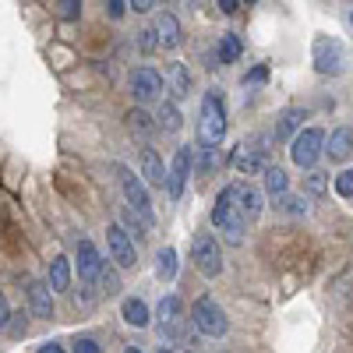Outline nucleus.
Instances as JSON below:
<instances>
[{
    "label": "nucleus",
    "mask_w": 353,
    "mask_h": 353,
    "mask_svg": "<svg viewBox=\"0 0 353 353\" xmlns=\"http://www.w3.org/2000/svg\"><path fill=\"white\" fill-rule=\"evenodd\" d=\"M336 191H339L343 198H353V170H343V173L336 176Z\"/></svg>",
    "instance_id": "28"
},
{
    "label": "nucleus",
    "mask_w": 353,
    "mask_h": 353,
    "mask_svg": "<svg viewBox=\"0 0 353 353\" xmlns=\"http://www.w3.org/2000/svg\"><path fill=\"white\" fill-rule=\"evenodd\" d=\"M188 176H191V149H176L173 166H170V173H166V191H170V198H181V194H184Z\"/></svg>",
    "instance_id": "10"
},
{
    "label": "nucleus",
    "mask_w": 353,
    "mask_h": 353,
    "mask_svg": "<svg viewBox=\"0 0 353 353\" xmlns=\"http://www.w3.org/2000/svg\"><path fill=\"white\" fill-rule=\"evenodd\" d=\"M176 311H181V301H176V297L159 301V329H163V325H173V321H176Z\"/></svg>",
    "instance_id": "26"
},
{
    "label": "nucleus",
    "mask_w": 353,
    "mask_h": 353,
    "mask_svg": "<svg viewBox=\"0 0 353 353\" xmlns=\"http://www.w3.org/2000/svg\"><path fill=\"white\" fill-rule=\"evenodd\" d=\"M78 276L85 283H99V276H103V258L92 241H78Z\"/></svg>",
    "instance_id": "11"
},
{
    "label": "nucleus",
    "mask_w": 353,
    "mask_h": 353,
    "mask_svg": "<svg viewBox=\"0 0 353 353\" xmlns=\"http://www.w3.org/2000/svg\"><path fill=\"white\" fill-rule=\"evenodd\" d=\"M128 124H131L134 131H141V134H149V131L156 128V124H152V117L145 113V110H131V113H128Z\"/></svg>",
    "instance_id": "27"
},
{
    "label": "nucleus",
    "mask_w": 353,
    "mask_h": 353,
    "mask_svg": "<svg viewBox=\"0 0 353 353\" xmlns=\"http://www.w3.org/2000/svg\"><path fill=\"white\" fill-rule=\"evenodd\" d=\"M131 92H134V99L138 103H152V99H163V74L159 71H152V68H138L134 74H131Z\"/></svg>",
    "instance_id": "8"
},
{
    "label": "nucleus",
    "mask_w": 353,
    "mask_h": 353,
    "mask_svg": "<svg viewBox=\"0 0 353 353\" xmlns=\"http://www.w3.org/2000/svg\"><path fill=\"white\" fill-rule=\"evenodd\" d=\"M325 145H329L325 152H329V159H332V163H346V159H350V152H353V131H350V128H336V131H332V138H329Z\"/></svg>",
    "instance_id": "17"
},
{
    "label": "nucleus",
    "mask_w": 353,
    "mask_h": 353,
    "mask_svg": "<svg viewBox=\"0 0 353 353\" xmlns=\"http://www.w3.org/2000/svg\"><path fill=\"white\" fill-rule=\"evenodd\" d=\"M156 276H159L163 283H170V279L176 276V251H173V248H163V251H159V258H156Z\"/></svg>",
    "instance_id": "23"
},
{
    "label": "nucleus",
    "mask_w": 353,
    "mask_h": 353,
    "mask_svg": "<svg viewBox=\"0 0 353 353\" xmlns=\"http://www.w3.org/2000/svg\"><path fill=\"white\" fill-rule=\"evenodd\" d=\"M8 318H11V307H8V297L0 293V329L8 325Z\"/></svg>",
    "instance_id": "34"
},
{
    "label": "nucleus",
    "mask_w": 353,
    "mask_h": 353,
    "mask_svg": "<svg viewBox=\"0 0 353 353\" xmlns=\"http://www.w3.org/2000/svg\"><path fill=\"white\" fill-rule=\"evenodd\" d=\"M141 176L149 181L152 188H166V166H163V159L152 152V149H141Z\"/></svg>",
    "instance_id": "16"
},
{
    "label": "nucleus",
    "mask_w": 353,
    "mask_h": 353,
    "mask_svg": "<svg viewBox=\"0 0 353 353\" xmlns=\"http://www.w3.org/2000/svg\"><path fill=\"white\" fill-rule=\"evenodd\" d=\"M124 321H128V325H134V329L149 325V307H145V301L128 297V301H124Z\"/></svg>",
    "instance_id": "20"
},
{
    "label": "nucleus",
    "mask_w": 353,
    "mask_h": 353,
    "mask_svg": "<svg viewBox=\"0 0 353 353\" xmlns=\"http://www.w3.org/2000/svg\"><path fill=\"white\" fill-rule=\"evenodd\" d=\"M191 321H194V329H198L201 336H212V339L226 336V329H230L223 307H219L212 297H201V301L191 307Z\"/></svg>",
    "instance_id": "4"
},
{
    "label": "nucleus",
    "mask_w": 353,
    "mask_h": 353,
    "mask_svg": "<svg viewBox=\"0 0 353 353\" xmlns=\"http://www.w3.org/2000/svg\"><path fill=\"white\" fill-rule=\"evenodd\" d=\"M117 173H121V191H124V201H128L131 216H138V223L149 230L156 223V212H152V201H149V191H145L141 176H134L128 166H121Z\"/></svg>",
    "instance_id": "3"
},
{
    "label": "nucleus",
    "mask_w": 353,
    "mask_h": 353,
    "mask_svg": "<svg viewBox=\"0 0 353 353\" xmlns=\"http://www.w3.org/2000/svg\"><path fill=\"white\" fill-rule=\"evenodd\" d=\"M11 332H14V336H25V318H21V321H14V325H11Z\"/></svg>",
    "instance_id": "39"
},
{
    "label": "nucleus",
    "mask_w": 353,
    "mask_h": 353,
    "mask_svg": "<svg viewBox=\"0 0 353 353\" xmlns=\"http://www.w3.org/2000/svg\"><path fill=\"white\" fill-rule=\"evenodd\" d=\"M28 307L36 318H53V290L46 283H28Z\"/></svg>",
    "instance_id": "14"
},
{
    "label": "nucleus",
    "mask_w": 353,
    "mask_h": 353,
    "mask_svg": "<svg viewBox=\"0 0 353 353\" xmlns=\"http://www.w3.org/2000/svg\"><path fill=\"white\" fill-rule=\"evenodd\" d=\"M74 353H99V343L96 339H78L74 343Z\"/></svg>",
    "instance_id": "32"
},
{
    "label": "nucleus",
    "mask_w": 353,
    "mask_h": 353,
    "mask_svg": "<svg viewBox=\"0 0 353 353\" xmlns=\"http://www.w3.org/2000/svg\"><path fill=\"white\" fill-rule=\"evenodd\" d=\"M159 353H170V350H166V346H159Z\"/></svg>",
    "instance_id": "41"
},
{
    "label": "nucleus",
    "mask_w": 353,
    "mask_h": 353,
    "mask_svg": "<svg viewBox=\"0 0 353 353\" xmlns=\"http://www.w3.org/2000/svg\"><path fill=\"white\" fill-rule=\"evenodd\" d=\"M57 8H61V18H64V21H74L81 0H57Z\"/></svg>",
    "instance_id": "29"
},
{
    "label": "nucleus",
    "mask_w": 353,
    "mask_h": 353,
    "mask_svg": "<svg viewBox=\"0 0 353 353\" xmlns=\"http://www.w3.org/2000/svg\"><path fill=\"white\" fill-rule=\"evenodd\" d=\"M350 21H353V14H350Z\"/></svg>",
    "instance_id": "42"
},
{
    "label": "nucleus",
    "mask_w": 353,
    "mask_h": 353,
    "mask_svg": "<svg viewBox=\"0 0 353 353\" xmlns=\"http://www.w3.org/2000/svg\"><path fill=\"white\" fill-rule=\"evenodd\" d=\"M301 124H304V110H301V106H290V110H283V113H279V124H276V138H279V141L293 138Z\"/></svg>",
    "instance_id": "18"
},
{
    "label": "nucleus",
    "mask_w": 353,
    "mask_h": 353,
    "mask_svg": "<svg viewBox=\"0 0 353 353\" xmlns=\"http://www.w3.org/2000/svg\"><path fill=\"white\" fill-rule=\"evenodd\" d=\"M343 64H346L343 43L332 39V36H318L314 39V68L321 74H343Z\"/></svg>",
    "instance_id": "6"
},
{
    "label": "nucleus",
    "mask_w": 353,
    "mask_h": 353,
    "mask_svg": "<svg viewBox=\"0 0 353 353\" xmlns=\"http://www.w3.org/2000/svg\"><path fill=\"white\" fill-rule=\"evenodd\" d=\"M106 4H110V18H124V0H106Z\"/></svg>",
    "instance_id": "33"
},
{
    "label": "nucleus",
    "mask_w": 353,
    "mask_h": 353,
    "mask_svg": "<svg viewBox=\"0 0 353 353\" xmlns=\"http://www.w3.org/2000/svg\"><path fill=\"white\" fill-rule=\"evenodd\" d=\"M212 223H216V230L226 237V244H244L248 219H244V212L237 209V205H233L230 191H223V194L216 198V205H212Z\"/></svg>",
    "instance_id": "1"
},
{
    "label": "nucleus",
    "mask_w": 353,
    "mask_h": 353,
    "mask_svg": "<svg viewBox=\"0 0 353 353\" xmlns=\"http://www.w3.org/2000/svg\"><path fill=\"white\" fill-rule=\"evenodd\" d=\"M226 191H230L233 205H237V209L244 212V219H254V216L261 212V194H258L251 184H230Z\"/></svg>",
    "instance_id": "13"
},
{
    "label": "nucleus",
    "mask_w": 353,
    "mask_h": 353,
    "mask_svg": "<svg viewBox=\"0 0 353 353\" xmlns=\"http://www.w3.org/2000/svg\"><path fill=\"white\" fill-rule=\"evenodd\" d=\"M237 57H241V39L233 36V32H226V36L219 39V61H223V64H233Z\"/></svg>",
    "instance_id": "24"
},
{
    "label": "nucleus",
    "mask_w": 353,
    "mask_h": 353,
    "mask_svg": "<svg viewBox=\"0 0 353 353\" xmlns=\"http://www.w3.org/2000/svg\"><path fill=\"white\" fill-rule=\"evenodd\" d=\"M166 78H170V88H173L176 99L191 92V78H188V68H184V64H170V68H166Z\"/></svg>",
    "instance_id": "21"
},
{
    "label": "nucleus",
    "mask_w": 353,
    "mask_h": 353,
    "mask_svg": "<svg viewBox=\"0 0 353 353\" xmlns=\"http://www.w3.org/2000/svg\"><path fill=\"white\" fill-rule=\"evenodd\" d=\"M71 286V261L68 258H53V265H50V290H68Z\"/></svg>",
    "instance_id": "19"
},
{
    "label": "nucleus",
    "mask_w": 353,
    "mask_h": 353,
    "mask_svg": "<svg viewBox=\"0 0 353 353\" xmlns=\"http://www.w3.org/2000/svg\"><path fill=\"white\" fill-rule=\"evenodd\" d=\"M191 261L198 265V272H201L205 279L219 276L223 258H219V241L212 237V233H198V237L191 241Z\"/></svg>",
    "instance_id": "5"
},
{
    "label": "nucleus",
    "mask_w": 353,
    "mask_h": 353,
    "mask_svg": "<svg viewBox=\"0 0 353 353\" xmlns=\"http://www.w3.org/2000/svg\"><path fill=\"white\" fill-rule=\"evenodd\" d=\"M106 244H110L113 261L121 265V269H131V265H134V244H131V237L124 233V226H110V233H106Z\"/></svg>",
    "instance_id": "12"
},
{
    "label": "nucleus",
    "mask_w": 353,
    "mask_h": 353,
    "mask_svg": "<svg viewBox=\"0 0 353 353\" xmlns=\"http://www.w3.org/2000/svg\"><path fill=\"white\" fill-rule=\"evenodd\" d=\"M226 134V113H223V103L216 92H209L201 99V113H198V141L205 149H216Z\"/></svg>",
    "instance_id": "2"
},
{
    "label": "nucleus",
    "mask_w": 353,
    "mask_h": 353,
    "mask_svg": "<svg viewBox=\"0 0 353 353\" xmlns=\"http://www.w3.org/2000/svg\"><path fill=\"white\" fill-rule=\"evenodd\" d=\"M279 198H283V209H286L290 216H304V212H307L304 198H286V194H279Z\"/></svg>",
    "instance_id": "30"
},
{
    "label": "nucleus",
    "mask_w": 353,
    "mask_h": 353,
    "mask_svg": "<svg viewBox=\"0 0 353 353\" xmlns=\"http://www.w3.org/2000/svg\"><path fill=\"white\" fill-rule=\"evenodd\" d=\"M321 145H325V134H321L318 128H307L301 131L297 138H293V149H290V159L297 163L301 170H311L321 156Z\"/></svg>",
    "instance_id": "7"
},
{
    "label": "nucleus",
    "mask_w": 353,
    "mask_h": 353,
    "mask_svg": "<svg viewBox=\"0 0 353 353\" xmlns=\"http://www.w3.org/2000/svg\"><path fill=\"white\" fill-rule=\"evenodd\" d=\"M39 353H64V346L61 343H46V346H39Z\"/></svg>",
    "instance_id": "38"
},
{
    "label": "nucleus",
    "mask_w": 353,
    "mask_h": 353,
    "mask_svg": "<svg viewBox=\"0 0 353 353\" xmlns=\"http://www.w3.org/2000/svg\"><path fill=\"white\" fill-rule=\"evenodd\" d=\"M128 353H141V350H138V346H128Z\"/></svg>",
    "instance_id": "40"
},
{
    "label": "nucleus",
    "mask_w": 353,
    "mask_h": 353,
    "mask_svg": "<svg viewBox=\"0 0 353 353\" xmlns=\"http://www.w3.org/2000/svg\"><path fill=\"white\" fill-rule=\"evenodd\" d=\"M241 8V0H219V11H226V14H233Z\"/></svg>",
    "instance_id": "37"
},
{
    "label": "nucleus",
    "mask_w": 353,
    "mask_h": 353,
    "mask_svg": "<svg viewBox=\"0 0 353 353\" xmlns=\"http://www.w3.org/2000/svg\"><path fill=\"white\" fill-rule=\"evenodd\" d=\"M286 188H290L286 173L279 166H265V191H269L272 198H279V194H286Z\"/></svg>",
    "instance_id": "22"
},
{
    "label": "nucleus",
    "mask_w": 353,
    "mask_h": 353,
    "mask_svg": "<svg viewBox=\"0 0 353 353\" xmlns=\"http://www.w3.org/2000/svg\"><path fill=\"white\" fill-rule=\"evenodd\" d=\"M265 156H269V149H265V138H251V141H244L241 149L233 152V166L251 176V173L265 170Z\"/></svg>",
    "instance_id": "9"
},
{
    "label": "nucleus",
    "mask_w": 353,
    "mask_h": 353,
    "mask_svg": "<svg viewBox=\"0 0 353 353\" xmlns=\"http://www.w3.org/2000/svg\"><path fill=\"white\" fill-rule=\"evenodd\" d=\"M152 4H156V0H131V8H134L138 14H145V11H152Z\"/></svg>",
    "instance_id": "36"
},
{
    "label": "nucleus",
    "mask_w": 353,
    "mask_h": 353,
    "mask_svg": "<svg viewBox=\"0 0 353 353\" xmlns=\"http://www.w3.org/2000/svg\"><path fill=\"white\" fill-rule=\"evenodd\" d=\"M159 128L163 131H181V110H176L173 103L159 106Z\"/></svg>",
    "instance_id": "25"
},
{
    "label": "nucleus",
    "mask_w": 353,
    "mask_h": 353,
    "mask_svg": "<svg viewBox=\"0 0 353 353\" xmlns=\"http://www.w3.org/2000/svg\"><path fill=\"white\" fill-rule=\"evenodd\" d=\"M307 191H311V194H321V191H325V173H318V170L307 173Z\"/></svg>",
    "instance_id": "31"
},
{
    "label": "nucleus",
    "mask_w": 353,
    "mask_h": 353,
    "mask_svg": "<svg viewBox=\"0 0 353 353\" xmlns=\"http://www.w3.org/2000/svg\"><path fill=\"white\" fill-rule=\"evenodd\" d=\"M152 32H156V43H159V46H166V50L181 46V21H176L173 14H159Z\"/></svg>",
    "instance_id": "15"
},
{
    "label": "nucleus",
    "mask_w": 353,
    "mask_h": 353,
    "mask_svg": "<svg viewBox=\"0 0 353 353\" xmlns=\"http://www.w3.org/2000/svg\"><path fill=\"white\" fill-rule=\"evenodd\" d=\"M265 78H269V68H265V64H261V68H254V71L248 74V81H254V85H258V81H265Z\"/></svg>",
    "instance_id": "35"
}]
</instances>
